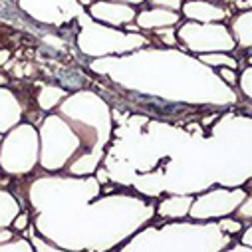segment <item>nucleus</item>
Returning <instances> with one entry per match:
<instances>
[{"instance_id": "nucleus-1", "label": "nucleus", "mask_w": 252, "mask_h": 252, "mask_svg": "<svg viewBox=\"0 0 252 252\" xmlns=\"http://www.w3.org/2000/svg\"><path fill=\"white\" fill-rule=\"evenodd\" d=\"M78 48L88 58H107V56H125L141 48L151 46V38L141 32H125L123 28H111L92 20L86 8L78 14Z\"/></svg>"}, {"instance_id": "nucleus-2", "label": "nucleus", "mask_w": 252, "mask_h": 252, "mask_svg": "<svg viewBox=\"0 0 252 252\" xmlns=\"http://www.w3.org/2000/svg\"><path fill=\"white\" fill-rule=\"evenodd\" d=\"M40 167L46 173L64 171L68 163L80 153L82 141L72 125L58 111L46 115L40 123Z\"/></svg>"}, {"instance_id": "nucleus-3", "label": "nucleus", "mask_w": 252, "mask_h": 252, "mask_svg": "<svg viewBox=\"0 0 252 252\" xmlns=\"http://www.w3.org/2000/svg\"><path fill=\"white\" fill-rule=\"evenodd\" d=\"M40 163V135L32 123H18L2 135L0 167L10 177H26Z\"/></svg>"}, {"instance_id": "nucleus-4", "label": "nucleus", "mask_w": 252, "mask_h": 252, "mask_svg": "<svg viewBox=\"0 0 252 252\" xmlns=\"http://www.w3.org/2000/svg\"><path fill=\"white\" fill-rule=\"evenodd\" d=\"M177 42L181 50L195 56L211 54V52H226V54L236 52V44L224 22L183 20L177 26Z\"/></svg>"}, {"instance_id": "nucleus-5", "label": "nucleus", "mask_w": 252, "mask_h": 252, "mask_svg": "<svg viewBox=\"0 0 252 252\" xmlns=\"http://www.w3.org/2000/svg\"><path fill=\"white\" fill-rule=\"evenodd\" d=\"M250 191L246 187H217L197 195L189 209V219L193 220H217L220 217H228L236 211L240 201Z\"/></svg>"}, {"instance_id": "nucleus-6", "label": "nucleus", "mask_w": 252, "mask_h": 252, "mask_svg": "<svg viewBox=\"0 0 252 252\" xmlns=\"http://www.w3.org/2000/svg\"><path fill=\"white\" fill-rule=\"evenodd\" d=\"M16 4L30 18L50 26L68 24L84 10L78 0H16Z\"/></svg>"}, {"instance_id": "nucleus-7", "label": "nucleus", "mask_w": 252, "mask_h": 252, "mask_svg": "<svg viewBox=\"0 0 252 252\" xmlns=\"http://www.w3.org/2000/svg\"><path fill=\"white\" fill-rule=\"evenodd\" d=\"M88 16L99 24L111 26V28H125L127 24L135 22L137 6L113 2V0H94L86 8Z\"/></svg>"}, {"instance_id": "nucleus-8", "label": "nucleus", "mask_w": 252, "mask_h": 252, "mask_svg": "<svg viewBox=\"0 0 252 252\" xmlns=\"http://www.w3.org/2000/svg\"><path fill=\"white\" fill-rule=\"evenodd\" d=\"M234 14L228 4L217 0H183L181 16L191 22H224Z\"/></svg>"}, {"instance_id": "nucleus-9", "label": "nucleus", "mask_w": 252, "mask_h": 252, "mask_svg": "<svg viewBox=\"0 0 252 252\" xmlns=\"http://www.w3.org/2000/svg\"><path fill=\"white\" fill-rule=\"evenodd\" d=\"M181 22H183L181 12L153 8V6H145V8L137 10V16H135V24L139 26V30L143 34H149V32H153L157 28H165V26H179Z\"/></svg>"}, {"instance_id": "nucleus-10", "label": "nucleus", "mask_w": 252, "mask_h": 252, "mask_svg": "<svg viewBox=\"0 0 252 252\" xmlns=\"http://www.w3.org/2000/svg\"><path fill=\"white\" fill-rule=\"evenodd\" d=\"M193 199L195 195H185V193H171L169 197L161 199L155 205V215L159 217V222L189 219V209L193 205Z\"/></svg>"}, {"instance_id": "nucleus-11", "label": "nucleus", "mask_w": 252, "mask_h": 252, "mask_svg": "<svg viewBox=\"0 0 252 252\" xmlns=\"http://www.w3.org/2000/svg\"><path fill=\"white\" fill-rule=\"evenodd\" d=\"M22 115L24 109L16 94L6 86H0V135H4L12 127H16L22 121Z\"/></svg>"}, {"instance_id": "nucleus-12", "label": "nucleus", "mask_w": 252, "mask_h": 252, "mask_svg": "<svg viewBox=\"0 0 252 252\" xmlns=\"http://www.w3.org/2000/svg\"><path fill=\"white\" fill-rule=\"evenodd\" d=\"M228 32L236 44V52L248 54L252 48V8L234 12L228 20ZM234 52V54H236Z\"/></svg>"}, {"instance_id": "nucleus-13", "label": "nucleus", "mask_w": 252, "mask_h": 252, "mask_svg": "<svg viewBox=\"0 0 252 252\" xmlns=\"http://www.w3.org/2000/svg\"><path fill=\"white\" fill-rule=\"evenodd\" d=\"M197 60L201 64H205L207 68L211 70H217V68H232V70H240L242 66H246V62L236 58L234 54H226V52H211V54H199Z\"/></svg>"}, {"instance_id": "nucleus-14", "label": "nucleus", "mask_w": 252, "mask_h": 252, "mask_svg": "<svg viewBox=\"0 0 252 252\" xmlns=\"http://www.w3.org/2000/svg\"><path fill=\"white\" fill-rule=\"evenodd\" d=\"M68 95H70L68 90L60 88V86H42V90L36 95V103L44 113H52Z\"/></svg>"}, {"instance_id": "nucleus-15", "label": "nucleus", "mask_w": 252, "mask_h": 252, "mask_svg": "<svg viewBox=\"0 0 252 252\" xmlns=\"http://www.w3.org/2000/svg\"><path fill=\"white\" fill-rule=\"evenodd\" d=\"M22 211V205L14 193L0 187V226H12V220Z\"/></svg>"}, {"instance_id": "nucleus-16", "label": "nucleus", "mask_w": 252, "mask_h": 252, "mask_svg": "<svg viewBox=\"0 0 252 252\" xmlns=\"http://www.w3.org/2000/svg\"><path fill=\"white\" fill-rule=\"evenodd\" d=\"M155 42L163 48H179V42H177V26H165V28H157L153 32Z\"/></svg>"}, {"instance_id": "nucleus-17", "label": "nucleus", "mask_w": 252, "mask_h": 252, "mask_svg": "<svg viewBox=\"0 0 252 252\" xmlns=\"http://www.w3.org/2000/svg\"><path fill=\"white\" fill-rule=\"evenodd\" d=\"M236 90L242 94V97L246 101L252 99V68L246 64L240 68L238 72V80H236Z\"/></svg>"}, {"instance_id": "nucleus-18", "label": "nucleus", "mask_w": 252, "mask_h": 252, "mask_svg": "<svg viewBox=\"0 0 252 252\" xmlns=\"http://www.w3.org/2000/svg\"><path fill=\"white\" fill-rule=\"evenodd\" d=\"M0 252H34V246H32L30 238H26L22 234H16L8 242L0 244Z\"/></svg>"}, {"instance_id": "nucleus-19", "label": "nucleus", "mask_w": 252, "mask_h": 252, "mask_svg": "<svg viewBox=\"0 0 252 252\" xmlns=\"http://www.w3.org/2000/svg\"><path fill=\"white\" fill-rule=\"evenodd\" d=\"M217 226H219L224 234H228V236L236 238L244 224H242L238 219H234L232 215H228V217H220V219H217Z\"/></svg>"}, {"instance_id": "nucleus-20", "label": "nucleus", "mask_w": 252, "mask_h": 252, "mask_svg": "<svg viewBox=\"0 0 252 252\" xmlns=\"http://www.w3.org/2000/svg\"><path fill=\"white\" fill-rule=\"evenodd\" d=\"M232 217L238 219L242 224L252 222V195H250V193L240 201V205L236 207V211L232 213Z\"/></svg>"}, {"instance_id": "nucleus-21", "label": "nucleus", "mask_w": 252, "mask_h": 252, "mask_svg": "<svg viewBox=\"0 0 252 252\" xmlns=\"http://www.w3.org/2000/svg\"><path fill=\"white\" fill-rule=\"evenodd\" d=\"M217 72V76L220 78V82L224 84V86H228V88H232V90H236V80H238V70H232V68H217L215 70Z\"/></svg>"}, {"instance_id": "nucleus-22", "label": "nucleus", "mask_w": 252, "mask_h": 252, "mask_svg": "<svg viewBox=\"0 0 252 252\" xmlns=\"http://www.w3.org/2000/svg\"><path fill=\"white\" fill-rule=\"evenodd\" d=\"M147 6L153 8H165V10H173V12H181L183 0H145Z\"/></svg>"}, {"instance_id": "nucleus-23", "label": "nucleus", "mask_w": 252, "mask_h": 252, "mask_svg": "<svg viewBox=\"0 0 252 252\" xmlns=\"http://www.w3.org/2000/svg\"><path fill=\"white\" fill-rule=\"evenodd\" d=\"M30 222H32V220H30V215H28L26 211H20V213L16 215V219L12 220V230L18 232V234H22V232L28 228Z\"/></svg>"}, {"instance_id": "nucleus-24", "label": "nucleus", "mask_w": 252, "mask_h": 252, "mask_svg": "<svg viewBox=\"0 0 252 252\" xmlns=\"http://www.w3.org/2000/svg\"><path fill=\"white\" fill-rule=\"evenodd\" d=\"M236 240L240 244H244V246H252V222H248V224L242 226V230L238 232Z\"/></svg>"}, {"instance_id": "nucleus-25", "label": "nucleus", "mask_w": 252, "mask_h": 252, "mask_svg": "<svg viewBox=\"0 0 252 252\" xmlns=\"http://www.w3.org/2000/svg\"><path fill=\"white\" fill-rule=\"evenodd\" d=\"M18 232H14L12 230V226H0V244H4V242H8L10 238H14Z\"/></svg>"}, {"instance_id": "nucleus-26", "label": "nucleus", "mask_w": 252, "mask_h": 252, "mask_svg": "<svg viewBox=\"0 0 252 252\" xmlns=\"http://www.w3.org/2000/svg\"><path fill=\"white\" fill-rule=\"evenodd\" d=\"M94 175H95V179H97V183H99V185H107V183L111 181L109 173H107V171H105V169H103L101 165H99V167L95 169V173H94Z\"/></svg>"}, {"instance_id": "nucleus-27", "label": "nucleus", "mask_w": 252, "mask_h": 252, "mask_svg": "<svg viewBox=\"0 0 252 252\" xmlns=\"http://www.w3.org/2000/svg\"><path fill=\"white\" fill-rule=\"evenodd\" d=\"M113 2H123V4H131V6H141V4H145V0H113Z\"/></svg>"}, {"instance_id": "nucleus-28", "label": "nucleus", "mask_w": 252, "mask_h": 252, "mask_svg": "<svg viewBox=\"0 0 252 252\" xmlns=\"http://www.w3.org/2000/svg\"><path fill=\"white\" fill-rule=\"evenodd\" d=\"M8 179H14V177L6 175V173L2 171V167H0V187H2V185H4V181H8Z\"/></svg>"}, {"instance_id": "nucleus-29", "label": "nucleus", "mask_w": 252, "mask_h": 252, "mask_svg": "<svg viewBox=\"0 0 252 252\" xmlns=\"http://www.w3.org/2000/svg\"><path fill=\"white\" fill-rule=\"evenodd\" d=\"M217 2H222V4H228V6L232 8V6H234V4L238 2V0H217Z\"/></svg>"}, {"instance_id": "nucleus-30", "label": "nucleus", "mask_w": 252, "mask_h": 252, "mask_svg": "<svg viewBox=\"0 0 252 252\" xmlns=\"http://www.w3.org/2000/svg\"><path fill=\"white\" fill-rule=\"evenodd\" d=\"M8 56H10V52H6V50H4V52H0V66H2V64H4V62H2V60H6Z\"/></svg>"}, {"instance_id": "nucleus-31", "label": "nucleus", "mask_w": 252, "mask_h": 252, "mask_svg": "<svg viewBox=\"0 0 252 252\" xmlns=\"http://www.w3.org/2000/svg\"><path fill=\"white\" fill-rule=\"evenodd\" d=\"M0 143H2V135H0Z\"/></svg>"}]
</instances>
